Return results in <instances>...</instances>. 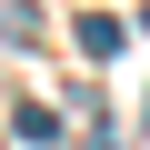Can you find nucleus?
Listing matches in <instances>:
<instances>
[{
	"label": "nucleus",
	"mask_w": 150,
	"mask_h": 150,
	"mask_svg": "<svg viewBox=\"0 0 150 150\" xmlns=\"http://www.w3.org/2000/svg\"><path fill=\"white\" fill-rule=\"evenodd\" d=\"M140 40H150V10H140Z\"/></svg>",
	"instance_id": "7ed1b4c3"
},
{
	"label": "nucleus",
	"mask_w": 150,
	"mask_h": 150,
	"mask_svg": "<svg viewBox=\"0 0 150 150\" xmlns=\"http://www.w3.org/2000/svg\"><path fill=\"white\" fill-rule=\"evenodd\" d=\"M0 40H20V50L40 40V10H30V0H0Z\"/></svg>",
	"instance_id": "f03ea898"
},
{
	"label": "nucleus",
	"mask_w": 150,
	"mask_h": 150,
	"mask_svg": "<svg viewBox=\"0 0 150 150\" xmlns=\"http://www.w3.org/2000/svg\"><path fill=\"white\" fill-rule=\"evenodd\" d=\"M70 40H80V60H120V40H130V30H120V20H80Z\"/></svg>",
	"instance_id": "f257e3e1"
}]
</instances>
